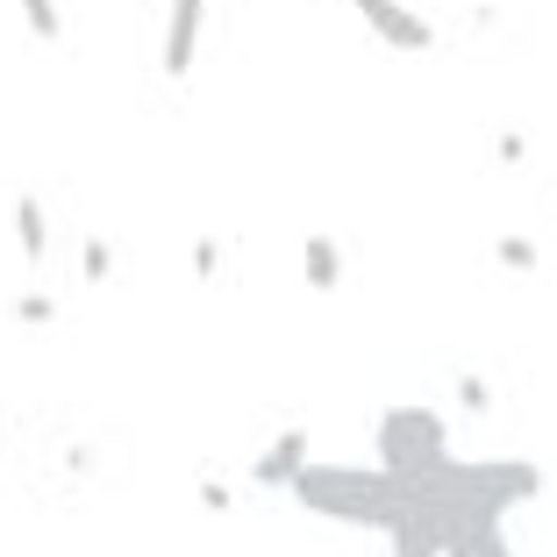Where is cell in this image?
<instances>
[{"instance_id": "6da1fadb", "label": "cell", "mask_w": 557, "mask_h": 557, "mask_svg": "<svg viewBox=\"0 0 557 557\" xmlns=\"http://www.w3.org/2000/svg\"><path fill=\"white\" fill-rule=\"evenodd\" d=\"M294 500L322 522H350V529H379L394 536L400 508H408V479L394 472H350V465H308L294 479Z\"/></svg>"}, {"instance_id": "7a4b0ae2", "label": "cell", "mask_w": 557, "mask_h": 557, "mask_svg": "<svg viewBox=\"0 0 557 557\" xmlns=\"http://www.w3.org/2000/svg\"><path fill=\"white\" fill-rule=\"evenodd\" d=\"M372 450H379V472L422 479L450 458V429H443L436 408H386L379 429H372Z\"/></svg>"}, {"instance_id": "3957f363", "label": "cell", "mask_w": 557, "mask_h": 557, "mask_svg": "<svg viewBox=\"0 0 557 557\" xmlns=\"http://www.w3.org/2000/svg\"><path fill=\"white\" fill-rule=\"evenodd\" d=\"M443 479H450V486H465L472 500H486L493 515H515V508H529V500L543 493V472L529 458H479V465L443 458Z\"/></svg>"}, {"instance_id": "277c9868", "label": "cell", "mask_w": 557, "mask_h": 557, "mask_svg": "<svg viewBox=\"0 0 557 557\" xmlns=\"http://www.w3.org/2000/svg\"><path fill=\"white\" fill-rule=\"evenodd\" d=\"M350 8L364 15V29H372L379 44H394V50H436V29L414 15L408 0H350Z\"/></svg>"}, {"instance_id": "5b68a950", "label": "cell", "mask_w": 557, "mask_h": 557, "mask_svg": "<svg viewBox=\"0 0 557 557\" xmlns=\"http://www.w3.org/2000/svg\"><path fill=\"white\" fill-rule=\"evenodd\" d=\"M200 22H208V0H172V15H164V50H158V65L164 79H186L200 58Z\"/></svg>"}, {"instance_id": "8992f818", "label": "cell", "mask_w": 557, "mask_h": 557, "mask_svg": "<svg viewBox=\"0 0 557 557\" xmlns=\"http://www.w3.org/2000/svg\"><path fill=\"white\" fill-rule=\"evenodd\" d=\"M308 450H314V443H308V429H278V436H272V443L258 450V465H250V479H258L264 493H278V486L294 493V479H300V472L314 465Z\"/></svg>"}, {"instance_id": "52a82bcc", "label": "cell", "mask_w": 557, "mask_h": 557, "mask_svg": "<svg viewBox=\"0 0 557 557\" xmlns=\"http://www.w3.org/2000/svg\"><path fill=\"white\" fill-rule=\"evenodd\" d=\"M300 278H308V294H336V286H344V250H336L329 230H314L308 244H300Z\"/></svg>"}, {"instance_id": "ba28073f", "label": "cell", "mask_w": 557, "mask_h": 557, "mask_svg": "<svg viewBox=\"0 0 557 557\" xmlns=\"http://www.w3.org/2000/svg\"><path fill=\"white\" fill-rule=\"evenodd\" d=\"M15 250H22V264L50 258V214H44L36 194H15Z\"/></svg>"}, {"instance_id": "9c48e42d", "label": "cell", "mask_w": 557, "mask_h": 557, "mask_svg": "<svg viewBox=\"0 0 557 557\" xmlns=\"http://www.w3.org/2000/svg\"><path fill=\"white\" fill-rule=\"evenodd\" d=\"M443 557H515L508 522H479V529H465V536L443 543Z\"/></svg>"}, {"instance_id": "30bf717a", "label": "cell", "mask_w": 557, "mask_h": 557, "mask_svg": "<svg viewBox=\"0 0 557 557\" xmlns=\"http://www.w3.org/2000/svg\"><path fill=\"white\" fill-rule=\"evenodd\" d=\"M22 29H29L36 44H58V36H65V15H58V0H22Z\"/></svg>"}, {"instance_id": "8fae6325", "label": "cell", "mask_w": 557, "mask_h": 557, "mask_svg": "<svg viewBox=\"0 0 557 557\" xmlns=\"http://www.w3.org/2000/svg\"><path fill=\"white\" fill-rule=\"evenodd\" d=\"M108 272H115L108 236H86V244H79V278H86V286H108Z\"/></svg>"}, {"instance_id": "7c38bea8", "label": "cell", "mask_w": 557, "mask_h": 557, "mask_svg": "<svg viewBox=\"0 0 557 557\" xmlns=\"http://www.w3.org/2000/svg\"><path fill=\"white\" fill-rule=\"evenodd\" d=\"M493 258H500V264H508V272H543V250L536 244H529V236H500V244H493Z\"/></svg>"}, {"instance_id": "4fadbf2b", "label": "cell", "mask_w": 557, "mask_h": 557, "mask_svg": "<svg viewBox=\"0 0 557 557\" xmlns=\"http://www.w3.org/2000/svg\"><path fill=\"white\" fill-rule=\"evenodd\" d=\"M450 400H458V414H493V386L479 372H458V386H450Z\"/></svg>"}, {"instance_id": "5bb4252c", "label": "cell", "mask_w": 557, "mask_h": 557, "mask_svg": "<svg viewBox=\"0 0 557 557\" xmlns=\"http://www.w3.org/2000/svg\"><path fill=\"white\" fill-rule=\"evenodd\" d=\"M15 322H22V329H50V322H58V300H50V294H36V286H29V294L15 300Z\"/></svg>"}, {"instance_id": "9a60e30c", "label": "cell", "mask_w": 557, "mask_h": 557, "mask_svg": "<svg viewBox=\"0 0 557 557\" xmlns=\"http://www.w3.org/2000/svg\"><path fill=\"white\" fill-rule=\"evenodd\" d=\"M394 557H443V550H436V543H429L414 522H400V529H394Z\"/></svg>"}, {"instance_id": "2e32d148", "label": "cell", "mask_w": 557, "mask_h": 557, "mask_svg": "<svg viewBox=\"0 0 557 557\" xmlns=\"http://www.w3.org/2000/svg\"><path fill=\"white\" fill-rule=\"evenodd\" d=\"M194 493H200V508H208V515H230V508H236V493L222 486V479H200Z\"/></svg>"}, {"instance_id": "e0dca14e", "label": "cell", "mask_w": 557, "mask_h": 557, "mask_svg": "<svg viewBox=\"0 0 557 557\" xmlns=\"http://www.w3.org/2000/svg\"><path fill=\"white\" fill-rule=\"evenodd\" d=\"M214 272H222V244L200 236V244H194V278H214Z\"/></svg>"}, {"instance_id": "ac0fdd59", "label": "cell", "mask_w": 557, "mask_h": 557, "mask_svg": "<svg viewBox=\"0 0 557 557\" xmlns=\"http://www.w3.org/2000/svg\"><path fill=\"white\" fill-rule=\"evenodd\" d=\"M493 150H500V164H522L529 158V136L522 129H500V144H493Z\"/></svg>"}]
</instances>
